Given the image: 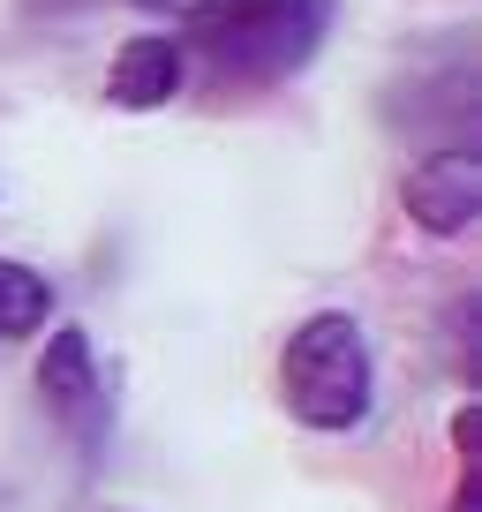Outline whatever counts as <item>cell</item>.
I'll return each instance as SVG.
<instances>
[{
    "label": "cell",
    "mask_w": 482,
    "mask_h": 512,
    "mask_svg": "<svg viewBox=\"0 0 482 512\" xmlns=\"http://www.w3.org/2000/svg\"><path fill=\"white\" fill-rule=\"evenodd\" d=\"M279 407L309 437H347L377 415V339L354 309H309L279 339Z\"/></svg>",
    "instance_id": "cell-1"
},
{
    "label": "cell",
    "mask_w": 482,
    "mask_h": 512,
    "mask_svg": "<svg viewBox=\"0 0 482 512\" xmlns=\"http://www.w3.org/2000/svg\"><path fill=\"white\" fill-rule=\"evenodd\" d=\"M339 0H234L219 23H204L189 61H204L211 91H279V83L309 76L317 53L332 46Z\"/></svg>",
    "instance_id": "cell-2"
},
{
    "label": "cell",
    "mask_w": 482,
    "mask_h": 512,
    "mask_svg": "<svg viewBox=\"0 0 482 512\" xmlns=\"http://www.w3.org/2000/svg\"><path fill=\"white\" fill-rule=\"evenodd\" d=\"M31 384H38V407L53 415V430L76 445V460L83 467L106 460V445H113V384H106V362H98V347H91L83 324H46V332H38Z\"/></svg>",
    "instance_id": "cell-3"
},
{
    "label": "cell",
    "mask_w": 482,
    "mask_h": 512,
    "mask_svg": "<svg viewBox=\"0 0 482 512\" xmlns=\"http://www.w3.org/2000/svg\"><path fill=\"white\" fill-rule=\"evenodd\" d=\"M385 121L400 128L415 151L475 144V136H482V106H475V53L452 46L445 61H422L407 83H392V91H385Z\"/></svg>",
    "instance_id": "cell-4"
},
{
    "label": "cell",
    "mask_w": 482,
    "mask_h": 512,
    "mask_svg": "<svg viewBox=\"0 0 482 512\" xmlns=\"http://www.w3.org/2000/svg\"><path fill=\"white\" fill-rule=\"evenodd\" d=\"M400 211L407 226H422L430 241H460L482 219V144H445L415 151L400 174Z\"/></svg>",
    "instance_id": "cell-5"
},
{
    "label": "cell",
    "mask_w": 482,
    "mask_h": 512,
    "mask_svg": "<svg viewBox=\"0 0 482 512\" xmlns=\"http://www.w3.org/2000/svg\"><path fill=\"white\" fill-rule=\"evenodd\" d=\"M181 91H189V46H181V31L151 23V31H136L106 61V106L113 113H166Z\"/></svg>",
    "instance_id": "cell-6"
},
{
    "label": "cell",
    "mask_w": 482,
    "mask_h": 512,
    "mask_svg": "<svg viewBox=\"0 0 482 512\" xmlns=\"http://www.w3.org/2000/svg\"><path fill=\"white\" fill-rule=\"evenodd\" d=\"M53 324V279L23 256H0V347L8 339H38Z\"/></svg>",
    "instance_id": "cell-7"
},
{
    "label": "cell",
    "mask_w": 482,
    "mask_h": 512,
    "mask_svg": "<svg viewBox=\"0 0 482 512\" xmlns=\"http://www.w3.org/2000/svg\"><path fill=\"white\" fill-rule=\"evenodd\" d=\"M482 302L475 294H460V302H452V324H445V347H452V369H460V384L467 392H475V362H482Z\"/></svg>",
    "instance_id": "cell-8"
},
{
    "label": "cell",
    "mask_w": 482,
    "mask_h": 512,
    "mask_svg": "<svg viewBox=\"0 0 482 512\" xmlns=\"http://www.w3.org/2000/svg\"><path fill=\"white\" fill-rule=\"evenodd\" d=\"M452 460H460V467L482 460V407H475V400L452 407Z\"/></svg>",
    "instance_id": "cell-9"
},
{
    "label": "cell",
    "mask_w": 482,
    "mask_h": 512,
    "mask_svg": "<svg viewBox=\"0 0 482 512\" xmlns=\"http://www.w3.org/2000/svg\"><path fill=\"white\" fill-rule=\"evenodd\" d=\"M445 512H482V460H475V467H460V482H452Z\"/></svg>",
    "instance_id": "cell-10"
},
{
    "label": "cell",
    "mask_w": 482,
    "mask_h": 512,
    "mask_svg": "<svg viewBox=\"0 0 482 512\" xmlns=\"http://www.w3.org/2000/svg\"><path fill=\"white\" fill-rule=\"evenodd\" d=\"M23 8H31V16H46V8H83V0H23Z\"/></svg>",
    "instance_id": "cell-11"
}]
</instances>
